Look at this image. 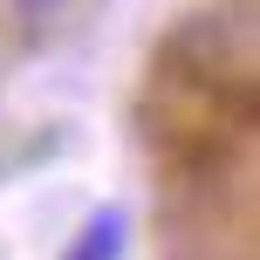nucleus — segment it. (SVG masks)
Listing matches in <instances>:
<instances>
[{
	"instance_id": "obj_1",
	"label": "nucleus",
	"mask_w": 260,
	"mask_h": 260,
	"mask_svg": "<svg viewBox=\"0 0 260 260\" xmlns=\"http://www.w3.org/2000/svg\"><path fill=\"white\" fill-rule=\"evenodd\" d=\"M62 260H123V212L117 206L89 212V226L76 233V247H69Z\"/></svg>"
},
{
	"instance_id": "obj_2",
	"label": "nucleus",
	"mask_w": 260,
	"mask_h": 260,
	"mask_svg": "<svg viewBox=\"0 0 260 260\" xmlns=\"http://www.w3.org/2000/svg\"><path fill=\"white\" fill-rule=\"evenodd\" d=\"M14 7H27V14H41V7H62V0H14Z\"/></svg>"
}]
</instances>
